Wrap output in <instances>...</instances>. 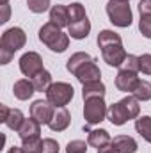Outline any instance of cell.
Segmentation results:
<instances>
[{
    "mask_svg": "<svg viewBox=\"0 0 151 153\" xmlns=\"http://www.w3.org/2000/svg\"><path fill=\"white\" fill-rule=\"evenodd\" d=\"M141 114V105H139V100L135 96H124L123 100L115 102L109 107V112H107V117L109 121L115 125V126H121L124 125L128 119H135Z\"/></svg>",
    "mask_w": 151,
    "mask_h": 153,
    "instance_id": "obj_3",
    "label": "cell"
},
{
    "mask_svg": "<svg viewBox=\"0 0 151 153\" xmlns=\"http://www.w3.org/2000/svg\"><path fill=\"white\" fill-rule=\"evenodd\" d=\"M34 93H36V87H34L32 80H29V78H20L13 85V94L18 100H29V98H32Z\"/></svg>",
    "mask_w": 151,
    "mask_h": 153,
    "instance_id": "obj_16",
    "label": "cell"
},
{
    "mask_svg": "<svg viewBox=\"0 0 151 153\" xmlns=\"http://www.w3.org/2000/svg\"><path fill=\"white\" fill-rule=\"evenodd\" d=\"M150 39H151V38H150Z\"/></svg>",
    "mask_w": 151,
    "mask_h": 153,
    "instance_id": "obj_37",
    "label": "cell"
},
{
    "mask_svg": "<svg viewBox=\"0 0 151 153\" xmlns=\"http://www.w3.org/2000/svg\"><path fill=\"white\" fill-rule=\"evenodd\" d=\"M41 143L43 139H34V141H25L21 143L25 153H41Z\"/></svg>",
    "mask_w": 151,
    "mask_h": 153,
    "instance_id": "obj_29",
    "label": "cell"
},
{
    "mask_svg": "<svg viewBox=\"0 0 151 153\" xmlns=\"http://www.w3.org/2000/svg\"><path fill=\"white\" fill-rule=\"evenodd\" d=\"M27 7H29V11H32L36 14H41V13L48 11L50 0H27Z\"/></svg>",
    "mask_w": 151,
    "mask_h": 153,
    "instance_id": "obj_25",
    "label": "cell"
},
{
    "mask_svg": "<svg viewBox=\"0 0 151 153\" xmlns=\"http://www.w3.org/2000/svg\"><path fill=\"white\" fill-rule=\"evenodd\" d=\"M139 13H141V16H151V0L139 2Z\"/></svg>",
    "mask_w": 151,
    "mask_h": 153,
    "instance_id": "obj_30",
    "label": "cell"
},
{
    "mask_svg": "<svg viewBox=\"0 0 151 153\" xmlns=\"http://www.w3.org/2000/svg\"><path fill=\"white\" fill-rule=\"evenodd\" d=\"M139 82H141V78L137 76L135 71L119 70L117 75H115V87H117L119 91H123V93H128V94H130V93L133 94V91L137 89Z\"/></svg>",
    "mask_w": 151,
    "mask_h": 153,
    "instance_id": "obj_11",
    "label": "cell"
},
{
    "mask_svg": "<svg viewBox=\"0 0 151 153\" xmlns=\"http://www.w3.org/2000/svg\"><path fill=\"white\" fill-rule=\"evenodd\" d=\"M87 146L89 144L85 141H80V139L70 141L68 146H66V153H87Z\"/></svg>",
    "mask_w": 151,
    "mask_h": 153,
    "instance_id": "obj_26",
    "label": "cell"
},
{
    "mask_svg": "<svg viewBox=\"0 0 151 153\" xmlns=\"http://www.w3.org/2000/svg\"><path fill=\"white\" fill-rule=\"evenodd\" d=\"M123 2H130V0H123Z\"/></svg>",
    "mask_w": 151,
    "mask_h": 153,
    "instance_id": "obj_36",
    "label": "cell"
},
{
    "mask_svg": "<svg viewBox=\"0 0 151 153\" xmlns=\"http://www.w3.org/2000/svg\"><path fill=\"white\" fill-rule=\"evenodd\" d=\"M50 22L55 23L57 27H68L70 25V7L68 5H62V4H57V5H52L50 9Z\"/></svg>",
    "mask_w": 151,
    "mask_h": 153,
    "instance_id": "obj_15",
    "label": "cell"
},
{
    "mask_svg": "<svg viewBox=\"0 0 151 153\" xmlns=\"http://www.w3.org/2000/svg\"><path fill=\"white\" fill-rule=\"evenodd\" d=\"M96 62L98 61L94 57H91L89 53L76 52L68 59L66 70L70 73H73L76 76V80L84 85V84H89V82H98L101 78V71H100Z\"/></svg>",
    "mask_w": 151,
    "mask_h": 153,
    "instance_id": "obj_1",
    "label": "cell"
},
{
    "mask_svg": "<svg viewBox=\"0 0 151 153\" xmlns=\"http://www.w3.org/2000/svg\"><path fill=\"white\" fill-rule=\"evenodd\" d=\"M135 130H137V134H139L144 141L151 143V116L137 117V119H135Z\"/></svg>",
    "mask_w": 151,
    "mask_h": 153,
    "instance_id": "obj_21",
    "label": "cell"
},
{
    "mask_svg": "<svg viewBox=\"0 0 151 153\" xmlns=\"http://www.w3.org/2000/svg\"><path fill=\"white\" fill-rule=\"evenodd\" d=\"M38 38L43 45H46L52 52H57V53H62L68 46H70V36L62 32L61 27H57L55 23L48 22L44 23L38 32Z\"/></svg>",
    "mask_w": 151,
    "mask_h": 153,
    "instance_id": "obj_6",
    "label": "cell"
},
{
    "mask_svg": "<svg viewBox=\"0 0 151 153\" xmlns=\"http://www.w3.org/2000/svg\"><path fill=\"white\" fill-rule=\"evenodd\" d=\"M105 84L101 80L98 82H89V84H84V89H82V98L84 100H89V98H105Z\"/></svg>",
    "mask_w": 151,
    "mask_h": 153,
    "instance_id": "obj_17",
    "label": "cell"
},
{
    "mask_svg": "<svg viewBox=\"0 0 151 153\" xmlns=\"http://www.w3.org/2000/svg\"><path fill=\"white\" fill-rule=\"evenodd\" d=\"M70 123H71V114H70V111H68L66 107H55L53 116H52L48 126H50L52 132H64V130L70 126Z\"/></svg>",
    "mask_w": 151,
    "mask_h": 153,
    "instance_id": "obj_13",
    "label": "cell"
},
{
    "mask_svg": "<svg viewBox=\"0 0 151 153\" xmlns=\"http://www.w3.org/2000/svg\"><path fill=\"white\" fill-rule=\"evenodd\" d=\"M41 153H59V143L52 137L43 139L41 143Z\"/></svg>",
    "mask_w": 151,
    "mask_h": 153,
    "instance_id": "obj_27",
    "label": "cell"
},
{
    "mask_svg": "<svg viewBox=\"0 0 151 153\" xmlns=\"http://www.w3.org/2000/svg\"><path fill=\"white\" fill-rule=\"evenodd\" d=\"M25 43H27V36H25L23 29H20V27L7 29L0 39V64H9L14 52L23 48Z\"/></svg>",
    "mask_w": 151,
    "mask_h": 153,
    "instance_id": "obj_4",
    "label": "cell"
},
{
    "mask_svg": "<svg viewBox=\"0 0 151 153\" xmlns=\"http://www.w3.org/2000/svg\"><path fill=\"white\" fill-rule=\"evenodd\" d=\"M7 112H9V107H7V105H0V121H2V123H4Z\"/></svg>",
    "mask_w": 151,
    "mask_h": 153,
    "instance_id": "obj_33",
    "label": "cell"
},
{
    "mask_svg": "<svg viewBox=\"0 0 151 153\" xmlns=\"http://www.w3.org/2000/svg\"><path fill=\"white\" fill-rule=\"evenodd\" d=\"M39 134H41V123L36 121L34 117L25 119L23 125H21L20 130H18V135H20L21 143H25V141H34V139H41Z\"/></svg>",
    "mask_w": 151,
    "mask_h": 153,
    "instance_id": "obj_14",
    "label": "cell"
},
{
    "mask_svg": "<svg viewBox=\"0 0 151 153\" xmlns=\"http://www.w3.org/2000/svg\"><path fill=\"white\" fill-rule=\"evenodd\" d=\"M84 102V119L87 125H100L107 117L109 109L103 98H89Z\"/></svg>",
    "mask_w": 151,
    "mask_h": 153,
    "instance_id": "obj_9",
    "label": "cell"
},
{
    "mask_svg": "<svg viewBox=\"0 0 151 153\" xmlns=\"http://www.w3.org/2000/svg\"><path fill=\"white\" fill-rule=\"evenodd\" d=\"M70 7V25H68V34L73 39H85L91 32V22L87 18L84 4L75 2Z\"/></svg>",
    "mask_w": 151,
    "mask_h": 153,
    "instance_id": "obj_5",
    "label": "cell"
},
{
    "mask_svg": "<svg viewBox=\"0 0 151 153\" xmlns=\"http://www.w3.org/2000/svg\"><path fill=\"white\" fill-rule=\"evenodd\" d=\"M23 121H25V117H23V112L20 109H9V112H7L5 119H4L5 126L11 128V130H16V132L20 130V126L23 125Z\"/></svg>",
    "mask_w": 151,
    "mask_h": 153,
    "instance_id": "obj_20",
    "label": "cell"
},
{
    "mask_svg": "<svg viewBox=\"0 0 151 153\" xmlns=\"http://www.w3.org/2000/svg\"><path fill=\"white\" fill-rule=\"evenodd\" d=\"M98 153H121L115 146H114L112 143H109V144H105V146H101L100 150H98Z\"/></svg>",
    "mask_w": 151,
    "mask_h": 153,
    "instance_id": "obj_31",
    "label": "cell"
},
{
    "mask_svg": "<svg viewBox=\"0 0 151 153\" xmlns=\"http://www.w3.org/2000/svg\"><path fill=\"white\" fill-rule=\"evenodd\" d=\"M109 143H112V141H110V134L107 130H103V128H100V130H89V137H87V144L89 146L100 150L101 146H105Z\"/></svg>",
    "mask_w": 151,
    "mask_h": 153,
    "instance_id": "obj_18",
    "label": "cell"
},
{
    "mask_svg": "<svg viewBox=\"0 0 151 153\" xmlns=\"http://www.w3.org/2000/svg\"><path fill=\"white\" fill-rule=\"evenodd\" d=\"M119 70H126V71H135V73H139V71H141V70H139V57L128 53L126 59L123 61V64L119 66Z\"/></svg>",
    "mask_w": 151,
    "mask_h": 153,
    "instance_id": "obj_24",
    "label": "cell"
},
{
    "mask_svg": "<svg viewBox=\"0 0 151 153\" xmlns=\"http://www.w3.org/2000/svg\"><path fill=\"white\" fill-rule=\"evenodd\" d=\"M73 94H75V89H73L71 84H68V82H55L46 91V100L53 107H66L73 100Z\"/></svg>",
    "mask_w": 151,
    "mask_h": 153,
    "instance_id": "obj_8",
    "label": "cell"
},
{
    "mask_svg": "<svg viewBox=\"0 0 151 153\" xmlns=\"http://www.w3.org/2000/svg\"><path fill=\"white\" fill-rule=\"evenodd\" d=\"M53 111H55V107L48 100H36L30 105V117H34L41 125H44V123L48 125L53 116Z\"/></svg>",
    "mask_w": 151,
    "mask_h": 153,
    "instance_id": "obj_12",
    "label": "cell"
},
{
    "mask_svg": "<svg viewBox=\"0 0 151 153\" xmlns=\"http://www.w3.org/2000/svg\"><path fill=\"white\" fill-rule=\"evenodd\" d=\"M139 70L144 75H151V53L139 55Z\"/></svg>",
    "mask_w": 151,
    "mask_h": 153,
    "instance_id": "obj_28",
    "label": "cell"
},
{
    "mask_svg": "<svg viewBox=\"0 0 151 153\" xmlns=\"http://www.w3.org/2000/svg\"><path fill=\"white\" fill-rule=\"evenodd\" d=\"M9 20V4H2V18H0V23H5Z\"/></svg>",
    "mask_w": 151,
    "mask_h": 153,
    "instance_id": "obj_32",
    "label": "cell"
},
{
    "mask_svg": "<svg viewBox=\"0 0 151 153\" xmlns=\"http://www.w3.org/2000/svg\"><path fill=\"white\" fill-rule=\"evenodd\" d=\"M107 16L112 25L121 27V29L130 27L132 20H133L128 2H123V0H109L107 2Z\"/></svg>",
    "mask_w": 151,
    "mask_h": 153,
    "instance_id": "obj_7",
    "label": "cell"
},
{
    "mask_svg": "<svg viewBox=\"0 0 151 153\" xmlns=\"http://www.w3.org/2000/svg\"><path fill=\"white\" fill-rule=\"evenodd\" d=\"M7 153H25V150H23V146H13V148H9Z\"/></svg>",
    "mask_w": 151,
    "mask_h": 153,
    "instance_id": "obj_34",
    "label": "cell"
},
{
    "mask_svg": "<svg viewBox=\"0 0 151 153\" xmlns=\"http://www.w3.org/2000/svg\"><path fill=\"white\" fill-rule=\"evenodd\" d=\"M32 84H34V87H36L38 93H46V91L50 89V85L53 84V82H52V75H50V71L43 70L41 73H38V75L32 78Z\"/></svg>",
    "mask_w": 151,
    "mask_h": 153,
    "instance_id": "obj_22",
    "label": "cell"
},
{
    "mask_svg": "<svg viewBox=\"0 0 151 153\" xmlns=\"http://www.w3.org/2000/svg\"><path fill=\"white\" fill-rule=\"evenodd\" d=\"M0 2H2V4H7V0H0Z\"/></svg>",
    "mask_w": 151,
    "mask_h": 153,
    "instance_id": "obj_35",
    "label": "cell"
},
{
    "mask_svg": "<svg viewBox=\"0 0 151 153\" xmlns=\"http://www.w3.org/2000/svg\"><path fill=\"white\" fill-rule=\"evenodd\" d=\"M112 144L121 153H135L137 152V143L130 135H117V137H114Z\"/></svg>",
    "mask_w": 151,
    "mask_h": 153,
    "instance_id": "obj_19",
    "label": "cell"
},
{
    "mask_svg": "<svg viewBox=\"0 0 151 153\" xmlns=\"http://www.w3.org/2000/svg\"><path fill=\"white\" fill-rule=\"evenodd\" d=\"M133 96L139 102H148V100H151V82L141 80L139 85H137V89L133 91Z\"/></svg>",
    "mask_w": 151,
    "mask_h": 153,
    "instance_id": "obj_23",
    "label": "cell"
},
{
    "mask_svg": "<svg viewBox=\"0 0 151 153\" xmlns=\"http://www.w3.org/2000/svg\"><path fill=\"white\" fill-rule=\"evenodd\" d=\"M44 68H43V59L38 52H27L20 57V71L23 73L25 76H34L41 73Z\"/></svg>",
    "mask_w": 151,
    "mask_h": 153,
    "instance_id": "obj_10",
    "label": "cell"
},
{
    "mask_svg": "<svg viewBox=\"0 0 151 153\" xmlns=\"http://www.w3.org/2000/svg\"><path fill=\"white\" fill-rule=\"evenodd\" d=\"M96 43L101 48V57L109 66L119 68L123 64V61L126 59V55H128L126 50L123 48L121 36L114 30H109V29L101 30L96 38Z\"/></svg>",
    "mask_w": 151,
    "mask_h": 153,
    "instance_id": "obj_2",
    "label": "cell"
}]
</instances>
